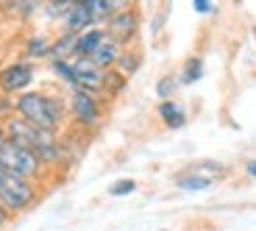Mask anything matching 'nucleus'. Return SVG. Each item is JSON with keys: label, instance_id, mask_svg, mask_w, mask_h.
<instances>
[{"label": "nucleus", "instance_id": "nucleus-1", "mask_svg": "<svg viewBox=\"0 0 256 231\" xmlns=\"http://www.w3.org/2000/svg\"><path fill=\"white\" fill-rule=\"evenodd\" d=\"M14 114L26 117L36 128H48V131H64L70 126L67 98L45 90H26L14 95Z\"/></svg>", "mask_w": 256, "mask_h": 231}, {"label": "nucleus", "instance_id": "nucleus-2", "mask_svg": "<svg viewBox=\"0 0 256 231\" xmlns=\"http://www.w3.org/2000/svg\"><path fill=\"white\" fill-rule=\"evenodd\" d=\"M67 114H70V128L81 134H95L106 117V98L90 90H67Z\"/></svg>", "mask_w": 256, "mask_h": 231}, {"label": "nucleus", "instance_id": "nucleus-3", "mask_svg": "<svg viewBox=\"0 0 256 231\" xmlns=\"http://www.w3.org/2000/svg\"><path fill=\"white\" fill-rule=\"evenodd\" d=\"M42 186L45 184L14 176L0 167V204L6 206L12 214H22L28 209H34L39 204V198H42Z\"/></svg>", "mask_w": 256, "mask_h": 231}, {"label": "nucleus", "instance_id": "nucleus-4", "mask_svg": "<svg viewBox=\"0 0 256 231\" xmlns=\"http://www.w3.org/2000/svg\"><path fill=\"white\" fill-rule=\"evenodd\" d=\"M0 167L8 170V173H14V176L39 181V184H45L48 173H50V170L39 162V156L34 154L31 148L17 145V142H12V140H6L3 145H0Z\"/></svg>", "mask_w": 256, "mask_h": 231}, {"label": "nucleus", "instance_id": "nucleus-5", "mask_svg": "<svg viewBox=\"0 0 256 231\" xmlns=\"http://www.w3.org/2000/svg\"><path fill=\"white\" fill-rule=\"evenodd\" d=\"M36 81V67L31 58H17L12 64L0 67V92L3 95H20L34 86Z\"/></svg>", "mask_w": 256, "mask_h": 231}, {"label": "nucleus", "instance_id": "nucleus-6", "mask_svg": "<svg viewBox=\"0 0 256 231\" xmlns=\"http://www.w3.org/2000/svg\"><path fill=\"white\" fill-rule=\"evenodd\" d=\"M72 62V76H76V86L72 90H90V92H98L103 95V86H106V67L95 64L92 58L86 56H76L70 58Z\"/></svg>", "mask_w": 256, "mask_h": 231}, {"label": "nucleus", "instance_id": "nucleus-7", "mask_svg": "<svg viewBox=\"0 0 256 231\" xmlns=\"http://www.w3.org/2000/svg\"><path fill=\"white\" fill-rule=\"evenodd\" d=\"M103 26H106V31H109L122 48L136 45V39H140V12H136V8L114 12L106 22H103Z\"/></svg>", "mask_w": 256, "mask_h": 231}, {"label": "nucleus", "instance_id": "nucleus-8", "mask_svg": "<svg viewBox=\"0 0 256 231\" xmlns=\"http://www.w3.org/2000/svg\"><path fill=\"white\" fill-rule=\"evenodd\" d=\"M90 26H98L95 17H92V12L84 3H78V0H70V6H67V12L62 14V20H58V31H84V28Z\"/></svg>", "mask_w": 256, "mask_h": 231}, {"label": "nucleus", "instance_id": "nucleus-9", "mask_svg": "<svg viewBox=\"0 0 256 231\" xmlns=\"http://www.w3.org/2000/svg\"><path fill=\"white\" fill-rule=\"evenodd\" d=\"M156 114H159L162 126H164V128H170V131L184 128V126H186V109L181 106L178 100H176V98H167V100L156 103Z\"/></svg>", "mask_w": 256, "mask_h": 231}, {"label": "nucleus", "instance_id": "nucleus-10", "mask_svg": "<svg viewBox=\"0 0 256 231\" xmlns=\"http://www.w3.org/2000/svg\"><path fill=\"white\" fill-rule=\"evenodd\" d=\"M120 53H122V45L117 42L114 36H112L109 31H106V36L100 39V45L92 50V62L100 67H106V70H112V67H117V62H120Z\"/></svg>", "mask_w": 256, "mask_h": 231}, {"label": "nucleus", "instance_id": "nucleus-11", "mask_svg": "<svg viewBox=\"0 0 256 231\" xmlns=\"http://www.w3.org/2000/svg\"><path fill=\"white\" fill-rule=\"evenodd\" d=\"M176 190H181V192H206V190H212V186L218 184L214 178H209V176L198 173V170H192V167H186L184 173H178L173 178Z\"/></svg>", "mask_w": 256, "mask_h": 231}, {"label": "nucleus", "instance_id": "nucleus-12", "mask_svg": "<svg viewBox=\"0 0 256 231\" xmlns=\"http://www.w3.org/2000/svg\"><path fill=\"white\" fill-rule=\"evenodd\" d=\"M106 36V26H90V28H84V31H78L76 36V56H92V50H95L98 45H100V39ZM72 56V58H76Z\"/></svg>", "mask_w": 256, "mask_h": 231}, {"label": "nucleus", "instance_id": "nucleus-13", "mask_svg": "<svg viewBox=\"0 0 256 231\" xmlns=\"http://www.w3.org/2000/svg\"><path fill=\"white\" fill-rule=\"evenodd\" d=\"M50 45H53V36H48V34H31V36H26V42H22V56L31 58V62H39V58H50Z\"/></svg>", "mask_w": 256, "mask_h": 231}, {"label": "nucleus", "instance_id": "nucleus-14", "mask_svg": "<svg viewBox=\"0 0 256 231\" xmlns=\"http://www.w3.org/2000/svg\"><path fill=\"white\" fill-rule=\"evenodd\" d=\"M204 76H206L204 58H200V56H186V58H184V64H181V70H178L181 86H192V84H198Z\"/></svg>", "mask_w": 256, "mask_h": 231}, {"label": "nucleus", "instance_id": "nucleus-15", "mask_svg": "<svg viewBox=\"0 0 256 231\" xmlns=\"http://www.w3.org/2000/svg\"><path fill=\"white\" fill-rule=\"evenodd\" d=\"M76 36L78 34H72V31H58L50 45V58H72L76 56Z\"/></svg>", "mask_w": 256, "mask_h": 231}, {"label": "nucleus", "instance_id": "nucleus-16", "mask_svg": "<svg viewBox=\"0 0 256 231\" xmlns=\"http://www.w3.org/2000/svg\"><path fill=\"white\" fill-rule=\"evenodd\" d=\"M140 67H142V50L136 45H128V48H122V53H120V62H117V70L122 72V76H128V78H134L136 72H140Z\"/></svg>", "mask_w": 256, "mask_h": 231}, {"label": "nucleus", "instance_id": "nucleus-17", "mask_svg": "<svg viewBox=\"0 0 256 231\" xmlns=\"http://www.w3.org/2000/svg\"><path fill=\"white\" fill-rule=\"evenodd\" d=\"M3 12L12 14L14 20H31L42 12V0H12Z\"/></svg>", "mask_w": 256, "mask_h": 231}, {"label": "nucleus", "instance_id": "nucleus-18", "mask_svg": "<svg viewBox=\"0 0 256 231\" xmlns=\"http://www.w3.org/2000/svg\"><path fill=\"white\" fill-rule=\"evenodd\" d=\"M128 86V76H122L117 67H112L109 72H106V86H103V98L109 100V98H117L122 90Z\"/></svg>", "mask_w": 256, "mask_h": 231}, {"label": "nucleus", "instance_id": "nucleus-19", "mask_svg": "<svg viewBox=\"0 0 256 231\" xmlns=\"http://www.w3.org/2000/svg\"><path fill=\"white\" fill-rule=\"evenodd\" d=\"M192 170H198V173L209 176V178H214V181H223V178H228V176H231V167L228 164H223V162H212V159L192 164Z\"/></svg>", "mask_w": 256, "mask_h": 231}, {"label": "nucleus", "instance_id": "nucleus-20", "mask_svg": "<svg viewBox=\"0 0 256 231\" xmlns=\"http://www.w3.org/2000/svg\"><path fill=\"white\" fill-rule=\"evenodd\" d=\"M178 86H181L178 76H162L159 81H156V98H159V100H167V98H176Z\"/></svg>", "mask_w": 256, "mask_h": 231}, {"label": "nucleus", "instance_id": "nucleus-21", "mask_svg": "<svg viewBox=\"0 0 256 231\" xmlns=\"http://www.w3.org/2000/svg\"><path fill=\"white\" fill-rule=\"evenodd\" d=\"M78 3H84V6L92 12V17H95V22H106V20L112 17V12H109V3L106 0H78Z\"/></svg>", "mask_w": 256, "mask_h": 231}, {"label": "nucleus", "instance_id": "nucleus-22", "mask_svg": "<svg viewBox=\"0 0 256 231\" xmlns=\"http://www.w3.org/2000/svg\"><path fill=\"white\" fill-rule=\"evenodd\" d=\"M136 192V181L134 178H117L114 184L109 186V195L112 198H128V195Z\"/></svg>", "mask_w": 256, "mask_h": 231}, {"label": "nucleus", "instance_id": "nucleus-23", "mask_svg": "<svg viewBox=\"0 0 256 231\" xmlns=\"http://www.w3.org/2000/svg\"><path fill=\"white\" fill-rule=\"evenodd\" d=\"M192 8H195V12L198 14H214L218 12V6H214V3H212V0H192Z\"/></svg>", "mask_w": 256, "mask_h": 231}, {"label": "nucleus", "instance_id": "nucleus-24", "mask_svg": "<svg viewBox=\"0 0 256 231\" xmlns=\"http://www.w3.org/2000/svg\"><path fill=\"white\" fill-rule=\"evenodd\" d=\"M109 3V12H126V8H136V0H106Z\"/></svg>", "mask_w": 256, "mask_h": 231}, {"label": "nucleus", "instance_id": "nucleus-25", "mask_svg": "<svg viewBox=\"0 0 256 231\" xmlns=\"http://www.w3.org/2000/svg\"><path fill=\"white\" fill-rule=\"evenodd\" d=\"M242 170H245V176H248V178H254V181H256V156H254V159L245 162Z\"/></svg>", "mask_w": 256, "mask_h": 231}, {"label": "nucleus", "instance_id": "nucleus-26", "mask_svg": "<svg viewBox=\"0 0 256 231\" xmlns=\"http://www.w3.org/2000/svg\"><path fill=\"white\" fill-rule=\"evenodd\" d=\"M6 140H8V136H6V126H3V120H0V145H3Z\"/></svg>", "mask_w": 256, "mask_h": 231}, {"label": "nucleus", "instance_id": "nucleus-27", "mask_svg": "<svg viewBox=\"0 0 256 231\" xmlns=\"http://www.w3.org/2000/svg\"><path fill=\"white\" fill-rule=\"evenodd\" d=\"M8 3H12V0H0V8H6Z\"/></svg>", "mask_w": 256, "mask_h": 231}]
</instances>
